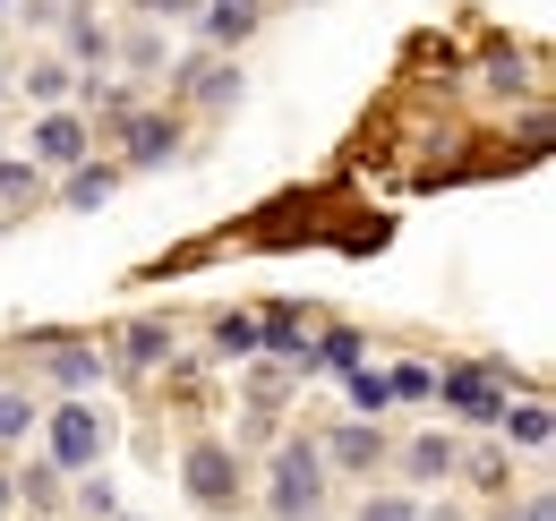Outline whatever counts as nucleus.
<instances>
[{
  "mask_svg": "<svg viewBox=\"0 0 556 521\" xmlns=\"http://www.w3.org/2000/svg\"><path fill=\"white\" fill-rule=\"evenodd\" d=\"M35 419H43L35 393H26V385H0V454H17V445L35 436Z\"/></svg>",
  "mask_w": 556,
  "mask_h": 521,
  "instance_id": "4be33fe9",
  "label": "nucleus"
},
{
  "mask_svg": "<svg viewBox=\"0 0 556 521\" xmlns=\"http://www.w3.org/2000/svg\"><path fill=\"white\" fill-rule=\"evenodd\" d=\"M112 521H129V513H112Z\"/></svg>",
  "mask_w": 556,
  "mask_h": 521,
  "instance_id": "473e14b6",
  "label": "nucleus"
},
{
  "mask_svg": "<svg viewBox=\"0 0 556 521\" xmlns=\"http://www.w3.org/2000/svg\"><path fill=\"white\" fill-rule=\"evenodd\" d=\"M112 68L138 77V86H154V77L172 68V26H163V17H129V26H112Z\"/></svg>",
  "mask_w": 556,
  "mask_h": 521,
  "instance_id": "9b49d317",
  "label": "nucleus"
},
{
  "mask_svg": "<svg viewBox=\"0 0 556 521\" xmlns=\"http://www.w3.org/2000/svg\"><path fill=\"white\" fill-rule=\"evenodd\" d=\"M35 368H43V385H52V393H94L103 377H112V359H103L94 342H43Z\"/></svg>",
  "mask_w": 556,
  "mask_h": 521,
  "instance_id": "2eb2a0df",
  "label": "nucleus"
},
{
  "mask_svg": "<svg viewBox=\"0 0 556 521\" xmlns=\"http://www.w3.org/2000/svg\"><path fill=\"white\" fill-rule=\"evenodd\" d=\"M17 513V479H9V470H0V521Z\"/></svg>",
  "mask_w": 556,
  "mask_h": 521,
  "instance_id": "c85d7f7f",
  "label": "nucleus"
},
{
  "mask_svg": "<svg viewBox=\"0 0 556 521\" xmlns=\"http://www.w3.org/2000/svg\"><path fill=\"white\" fill-rule=\"evenodd\" d=\"M496 436L514 445L522 461H548L556 445V410H548V393H505V410H496Z\"/></svg>",
  "mask_w": 556,
  "mask_h": 521,
  "instance_id": "f8f14e48",
  "label": "nucleus"
},
{
  "mask_svg": "<svg viewBox=\"0 0 556 521\" xmlns=\"http://www.w3.org/2000/svg\"><path fill=\"white\" fill-rule=\"evenodd\" d=\"M206 342H214V359H257V351H266V342H257V308H223Z\"/></svg>",
  "mask_w": 556,
  "mask_h": 521,
  "instance_id": "a211bd4d",
  "label": "nucleus"
},
{
  "mask_svg": "<svg viewBox=\"0 0 556 521\" xmlns=\"http://www.w3.org/2000/svg\"><path fill=\"white\" fill-rule=\"evenodd\" d=\"M70 487H77V513H86V521H112V513H121V496H112V479H103V470H77Z\"/></svg>",
  "mask_w": 556,
  "mask_h": 521,
  "instance_id": "a878e982",
  "label": "nucleus"
},
{
  "mask_svg": "<svg viewBox=\"0 0 556 521\" xmlns=\"http://www.w3.org/2000/svg\"><path fill=\"white\" fill-rule=\"evenodd\" d=\"M26 163H43V171H70L77 154H94V120L77 112V103H43L35 120H26V145H17Z\"/></svg>",
  "mask_w": 556,
  "mask_h": 521,
  "instance_id": "423d86ee",
  "label": "nucleus"
},
{
  "mask_svg": "<svg viewBox=\"0 0 556 521\" xmlns=\"http://www.w3.org/2000/svg\"><path fill=\"white\" fill-rule=\"evenodd\" d=\"M0 103H9V68H0Z\"/></svg>",
  "mask_w": 556,
  "mask_h": 521,
  "instance_id": "c756f323",
  "label": "nucleus"
},
{
  "mask_svg": "<svg viewBox=\"0 0 556 521\" xmlns=\"http://www.w3.org/2000/svg\"><path fill=\"white\" fill-rule=\"evenodd\" d=\"M505 368H488V359H454V368H437V402L463 419V428H496V410H505Z\"/></svg>",
  "mask_w": 556,
  "mask_h": 521,
  "instance_id": "39448f33",
  "label": "nucleus"
},
{
  "mask_svg": "<svg viewBox=\"0 0 556 521\" xmlns=\"http://www.w3.org/2000/svg\"><path fill=\"white\" fill-rule=\"evenodd\" d=\"M17 479V505H35V513H61L70 505V479L52 470V461H35V470H9Z\"/></svg>",
  "mask_w": 556,
  "mask_h": 521,
  "instance_id": "412c9836",
  "label": "nucleus"
},
{
  "mask_svg": "<svg viewBox=\"0 0 556 521\" xmlns=\"http://www.w3.org/2000/svg\"><path fill=\"white\" fill-rule=\"evenodd\" d=\"M454 479H463V487H480V496H505V487H514V454H496V445H488V454H471V445H463Z\"/></svg>",
  "mask_w": 556,
  "mask_h": 521,
  "instance_id": "6ab92c4d",
  "label": "nucleus"
},
{
  "mask_svg": "<svg viewBox=\"0 0 556 521\" xmlns=\"http://www.w3.org/2000/svg\"><path fill=\"white\" fill-rule=\"evenodd\" d=\"M496 521H556V505H548V487H531V496H522V505H505V513Z\"/></svg>",
  "mask_w": 556,
  "mask_h": 521,
  "instance_id": "cd10ccee",
  "label": "nucleus"
},
{
  "mask_svg": "<svg viewBox=\"0 0 556 521\" xmlns=\"http://www.w3.org/2000/svg\"><path fill=\"white\" fill-rule=\"evenodd\" d=\"M317 454H326V470L334 479H377L386 470V454H394V436H386V419H334L326 436H317Z\"/></svg>",
  "mask_w": 556,
  "mask_h": 521,
  "instance_id": "6e6552de",
  "label": "nucleus"
},
{
  "mask_svg": "<svg viewBox=\"0 0 556 521\" xmlns=\"http://www.w3.org/2000/svg\"><path fill=\"white\" fill-rule=\"evenodd\" d=\"M351 521H428V496H412V487H377V496L351 505Z\"/></svg>",
  "mask_w": 556,
  "mask_h": 521,
  "instance_id": "5701e85b",
  "label": "nucleus"
},
{
  "mask_svg": "<svg viewBox=\"0 0 556 521\" xmlns=\"http://www.w3.org/2000/svg\"><path fill=\"white\" fill-rule=\"evenodd\" d=\"M266 521H326L334 513V470L317 454V436H282L266 454Z\"/></svg>",
  "mask_w": 556,
  "mask_h": 521,
  "instance_id": "f257e3e1",
  "label": "nucleus"
},
{
  "mask_svg": "<svg viewBox=\"0 0 556 521\" xmlns=\"http://www.w3.org/2000/svg\"><path fill=\"white\" fill-rule=\"evenodd\" d=\"M70 86H77V68L61 61V52H52V43H35V52H26V61L9 68V94H17V103H26V112H43V103H70Z\"/></svg>",
  "mask_w": 556,
  "mask_h": 521,
  "instance_id": "4468645a",
  "label": "nucleus"
},
{
  "mask_svg": "<svg viewBox=\"0 0 556 521\" xmlns=\"http://www.w3.org/2000/svg\"><path fill=\"white\" fill-rule=\"evenodd\" d=\"M43 180H52V171H43V163H26L17 145L0 154V205H35V196H43Z\"/></svg>",
  "mask_w": 556,
  "mask_h": 521,
  "instance_id": "b1692460",
  "label": "nucleus"
},
{
  "mask_svg": "<svg viewBox=\"0 0 556 521\" xmlns=\"http://www.w3.org/2000/svg\"><path fill=\"white\" fill-rule=\"evenodd\" d=\"M180 496H189L206 521L240 513V496H249V470H240V454H231L223 436H198V445L180 454Z\"/></svg>",
  "mask_w": 556,
  "mask_h": 521,
  "instance_id": "7ed1b4c3",
  "label": "nucleus"
},
{
  "mask_svg": "<svg viewBox=\"0 0 556 521\" xmlns=\"http://www.w3.org/2000/svg\"><path fill=\"white\" fill-rule=\"evenodd\" d=\"M35 428H43V461H52L61 479H77V470H103V461H112V445H121V419H112L94 393H61V402H52Z\"/></svg>",
  "mask_w": 556,
  "mask_h": 521,
  "instance_id": "f03ea898",
  "label": "nucleus"
},
{
  "mask_svg": "<svg viewBox=\"0 0 556 521\" xmlns=\"http://www.w3.org/2000/svg\"><path fill=\"white\" fill-rule=\"evenodd\" d=\"M52 52L86 77V68H112V17L94 0H61V26H52Z\"/></svg>",
  "mask_w": 556,
  "mask_h": 521,
  "instance_id": "9d476101",
  "label": "nucleus"
},
{
  "mask_svg": "<svg viewBox=\"0 0 556 521\" xmlns=\"http://www.w3.org/2000/svg\"><path fill=\"white\" fill-rule=\"evenodd\" d=\"M172 103H189V112H231L240 94H249V68H240V52H172Z\"/></svg>",
  "mask_w": 556,
  "mask_h": 521,
  "instance_id": "20e7f679",
  "label": "nucleus"
},
{
  "mask_svg": "<svg viewBox=\"0 0 556 521\" xmlns=\"http://www.w3.org/2000/svg\"><path fill=\"white\" fill-rule=\"evenodd\" d=\"M163 359H172V326H163V317H129V333H121V368H129V377H154Z\"/></svg>",
  "mask_w": 556,
  "mask_h": 521,
  "instance_id": "f3484780",
  "label": "nucleus"
},
{
  "mask_svg": "<svg viewBox=\"0 0 556 521\" xmlns=\"http://www.w3.org/2000/svg\"><path fill=\"white\" fill-rule=\"evenodd\" d=\"M257 17H266L257 0H198V17H189V26H198V43H206V52H240V43L257 35Z\"/></svg>",
  "mask_w": 556,
  "mask_h": 521,
  "instance_id": "dca6fc26",
  "label": "nucleus"
},
{
  "mask_svg": "<svg viewBox=\"0 0 556 521\" xmlns=\"http://www.w3.org/2000/svg\"><path fill=\"white\" fill-rule=\"evenodd\" d=\"M112 145H121V171H172V163H180V120L154 112V103H138V112L112 120Z\"/></svg>",
  "mask_w": 556,
  "mask_h": 521,
  "instance_id": "0eeeda50",
  "label": "nucleus"
},
{
  "mask_svg": "<svg viewBox=\"0 0 556 521\" xmlns=\"http://www.w3.org/2000/svg\"><path fill=\"white\" fill-rule=\"evenodd\" d=\"M129 9H138V17H163V26H189V17H198V0H129Z\"/></svg>",
  "mask_w": 556,
  "mask_h": 521,
  "instance_id": "bb28decb",
  "label": "nucleus"
},
{
  "mask_svg": "<svg viewBox=\"0 0 556 521\" xmlns=\"http://www.w3.org/2000/svg\"><path fill=\"white\" fill-rule=\"evenodd\" d=\"M386 393H394V410L437 402V359H394V368H386Z\"/></svg>",
  "mask_w": 556,
  "mask_h": 521,
  "instance_id": "aec40b11",
  "label": "nucleus"
},
{
  "mask_svg": "<svg viewBox=\"0 0 556 521\" xmlns=\"http://www.w3.org/2000/svg\"><path fill=\"white\" fill-rule=\"evenodd\" d=\"M0 154H9V120H0Z\"/></svg>",
  "mask_w": 556,
  "mask_h": 521,
  "instance_id": "7c9ffc66",
  "label": "nucleus"
},
{
  "mask_svg": "<svg viewBox=\"0 0 556 521\" xmlns=\"http://www.w3.org/2000/svg\"><path fill=\"white\" fill-rule=\"evenodd\" d=\"M394 470H403V487L412 496H437V487H454V461H463V436L454 428H419L412 445H394Z\"/></svg>",
  "mask_w": 556,
  "mask_h": 521,
  "instance_id": "1a4fd4ad",
  "label": "nucleus"
},
{
  "mask_svg": "<svg viewBox=\"0 0 556 521\" xmlns=\"http://www.w3.org/2000/svg\"><path fill=\"white\" fill-rule=\"evenodd\" d=\"M343 393H351V410H359V419H386V410H394L386 368H359V359H351V368H343Z\"/></svg>",
  "mask_w": 556,
  "mask_h": 521,
  "instance_id": "393cba45",
  "label": "nucleus"
},
{
  "mask_svg": "<svg viewBox=\"0 0 556 521\" xmlns=\"http://www.w3.org/2000/svg\"><path fill=\"white\" fill-rule=\"evenodd\" d=\"M52 180H61V205H70V214H103L129 171H121V154H77L70 171H52Z\"/></svg>",
  "mask_w": 556,
  "mask_h": 521,
  "instance_id": "ddd939ff",
  "label": "nucleus"
},
{
  "mask_svg": "<svg viewBox=\"0 0 556 521\" xmlns=\"http://www.w3.org/2000/svg\"><path fill=\"white\" fill-rule=\"evenodd\" d=\"M9 9H17V0H0V17H9Z\"/></svg>",
  "mask_w": 556,
  "mask_h": 521,
  "instance_id": "2f4dec72",
  "label": "nucleus"
}]
</instances>
